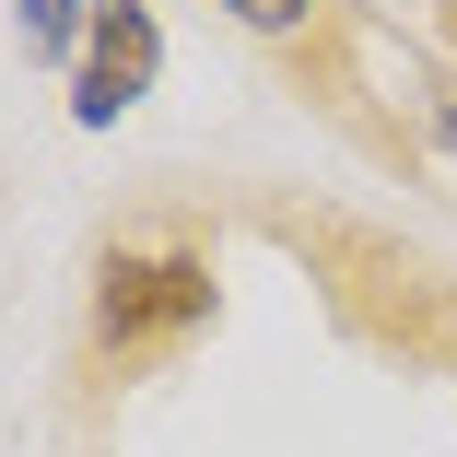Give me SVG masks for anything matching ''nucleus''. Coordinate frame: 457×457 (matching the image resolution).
<instances>
[{"instance_id":"20e7f679","label":"nucleus","mask_w":457,"mask_h":457,"mask_svg":"<svg viewBox=\"0 0 457 457\" xmlns=\"http://www.w3.org/2000/svg\"><path fill=\"white\" fill-rule=\"evenodd\" d=\"M223 12L258 24V36H294V24H305V0H223Z\"/></svg>"},{"instance_id":"7ed1b4c3","label":"nucleus","mask_w":457,"mask_h":457,"mask_svg":"<svg viewBox=\"0 0 457 457\" xmlns=\"http://www.w3.org/2000/svg\"><path fill=\"white\" fill-rule=\"evenodd\" d=\"M82 24H95V0H24V47L36 59H82Z\"/></svg>"},{"instance_id":"f257e3e1","label":"nucleus","mask_w":457,"mask_h":457,"mask_svg":"<svg viewBox=\"0 0 457 457\" xmlns=\"http://www.w3.org/2000/svg\"><path fill=\"white\" fill-rule=\"evenodd\" d=\"M153 71H164V36L141 0H95V24H82V71H71V118L82 129H118L141 95H153Z\"/></svg>"},{"instance_id":"f03ea898","label":"nucleus","mask_w":457,"mask_h":457,"mask_svg":"<svg viewBox=\"0 0 457 457\" xmlns=\"http://www.w3.org/2000/svg\"><path fill=\"white\" fill-rule=\"evenodd\" d=\"M200 317H212V270H200V258H106V282H95L106 352H141V340L200 328Z\"/></svg>"}]
</instances>
